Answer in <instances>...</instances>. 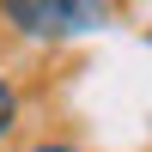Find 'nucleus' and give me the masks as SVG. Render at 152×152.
Segmentation results:
<instances>
[{"instance_id":"1","label":"nucleus","mask_w":152,"mask_h":152,"mask_svg":"<svg viewBox=\"0 0 152 152\" xmlns=\"http://www.w3.org/2000/svg\"><path fill=\"white\" fill-rule=\"evenodd\" d=\"M0 18L31 43H73L110 24V0H0Z\"/></svg>"},{"instance_id":"2","label":"nucleus","mask_w":152,"mask_h":152,"mask_svg":"<svg viewBox=\"0 0 152 152\" xmlns=\"http://www.w3.org/2000/svg\"><path fill=\"white\" fill-rule=\"evenodd\" d=\"M12 122H18V91H12V79L0 73V140L12 134Z\"/></svg>"},{"instance_id":"3","label":"nucleus","mask_w":152,"mask_h":152,"mask_svg":"<svg viewBox=\"0 0 152 152\" xmlns=\"http://www.w3.org/2000/svg\"><path fill=\"white\" fill-rule=\"evenodd\" d=\"M31 152H79V146H67V140H43V146H31Z\"/></svg>"}]
</instances>
